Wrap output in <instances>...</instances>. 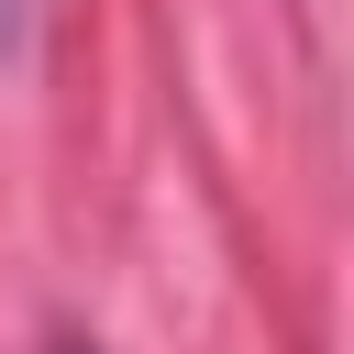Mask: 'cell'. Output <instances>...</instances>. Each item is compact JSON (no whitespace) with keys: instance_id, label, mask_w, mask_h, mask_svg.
<instances>
[{"instance_id":"6da1fadb","label":"cell","mask_w":354,"mask_h":354,"mask_svg":"<svg viewBox=\"0 0 354 354\" xmlns=\"http://www.w3.org/2000/svg\"><path fill=\"white\" fill-rule=\"evenodd\" d=\"M11 33H22V0H0V44H11Z\"/></svg>"},{"instance_id":"7a4b0ae2","label":"cell","mask_w":354,"mask_h":354,"mask_svg":"<svg viewBox=\"0 0 354 354\" xmlns=\"http://www.w3.org/2000/svg\"><path fill=\"white\" fill-rule=\"evenodd\" d=\"M66 354H77V343H66Z\"/></svg>"}]
</instances>
